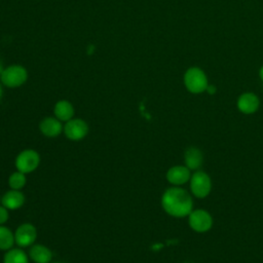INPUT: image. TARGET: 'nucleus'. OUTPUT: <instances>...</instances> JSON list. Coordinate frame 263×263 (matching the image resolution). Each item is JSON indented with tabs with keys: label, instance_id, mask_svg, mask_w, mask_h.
Returning a JSON list of instances; mask_svg holds the SVG:
<instances>
[{
	"label": "nucleus",
	"instance_id": "nucleus-14",
	"mask_svg": "<svg viewBox=\"0 0 263 263\" xmlns=\"http://www.w3.org/2000/svg\"><path fill=\"white\" fill-rule=\"evenodd\" d=\"M29 256L36 263H48L52 258L50 250L42 245H34L29 251Z\"/></svg>",
	"mask_w": 263,
	"mask_h": 263
},
{
	"label": "nucleus",
	"instance_id": "nucleus-22",
	"mask_svg": "<svg viewBox=\"0 0 263 263\" xmlns=\"http://www.w3.org/2000/svg\"><path fill=\"white\" fill-rule=\"evenodd\" d=\"M3 70H4V66H3V63H2V60L0 59V75H1V73L3 72Z\"/></svg>",
	"mask_w": 263,
	"mask_h": 263
},
{
	"label": "nucleus",
	"instance_id": "nucleus-7",
	"mask_svg": "<svg viewBox=\"0 0 263 263\" xmlns=\"http://www.w3.org/2000/svg\"><path fill=\"white\" fill-rule=\"evenodd\" d=\"M64 132L68 139L73 141H78L83 139L86 136L88 132V126L86 122L82 119H79V118L70 119L66 122L64 126Z\"/></svg>",
	"mask_w": 263,
	"mask_h": 263
},
{
	"label": "nucleus",
	"instance_id": "nucleus-11",
	"mask_svg": "<svg viewBox=\"0 0 263 263\" xmlns=\"http://www.w3.org/2000/svg\"><path fill=\"white\" fill-rule=\"evenodd\" d=\"M184 161L190 171H198L203 163V154L197 147H189L184 153Z\"/></svg>",
	"mask_w": 263,
	"mask_h": 263
},
{
	"label": "nucleus",
	"instance_id": "nucleus-23",
	"mask_svg": "<svg viewBox=\"0 0 263 263\" xmlns=\"http://www.w3.org/2000/svg\"><path fill=\"white\" fill-rule=\"evenodd\" d=\"M2 93H3V89H2V86H1V84H0V99H1V97H2Z\"/></svg>",
	"mask_w": 263,
	"mask_h": 263
},
{
	"label": "nucleus",
	"instance_id": "nucleus-1",
	"mask_svg": "<svg viewBox=\"0 0 263 263\" xmlns=\"http://www.w3.org/2000/svg\"><path fill=\"white\" fill-rule=\"evenodd\" d=\"M161 205L165 213L175 218L189 216L193 210V200L187 190L175 186L166 189L161 196Z\"/></svg>",
	"mask_w": 263,
	"mask_h": 263
},
{
	"label": "nucleus",
	"instance_id": "nucleus-15",
	"mask_svg": "<svg viewBox=\"0 0 263 263\" xmlns=\"http://www.w3.org/2000/svg\"><path fill=\"white\" fill-rule=\"evenodd\" d=\"M54 115L61 121H68L74 115V108L72 104L66 100L59 101L54 106Z\"/></svg>",
	"mask_w": 263,
	"mask_h": 263
},
{
	"label": "nucleus",
	"instance_id": "nucleus-21",
	"mask_svg": "<svg viewBox=\"0 0 263 263\" xmlns=\"http://www.w3.org/2000/svg\"><path fill=\"white\" fill-rule=\"evenodd\" d=\"M259 77H260V79L263 81V66L260 68V70H259Z\"/></svg>",
	"mask_w": 263,
	"mask_h": 263
},
{
	"label": "nucleus",
	"instance_id": "nucleus-2",
	"mask_svg": "<svg viewBox=\"0 0 263 263\" xmlns=\"http://www.w3.org/2000/svg\"><path fill=\"white\" fill-rule=\"evenodd\" d=\"M184 84L191 93H201L205 91L209 81L203 70L198 67H191L184 74Z\"/></svg>",
	"mask_w": 263,
	"mask_h": 263
},
{
	"label": "nucleus",
	"instance_id": "nucleus-17",
	"mask_svg": "<svg viewBox=\"0 0 263 263\" xmlns=\"http://www.w3.org/2000/svg\"><path fill=\"white\" fill-rule=\"evenodd\" d=\"M14 243V234L4 226H0V250H9Z\"/></svg>",
	"mask_w": 263,
	"mask_h": 263
},
{
	"label": "nucleus",
	"instance_id": "nucleus-9",
	"mask_svg": "<svg viewBox=\"0 0 263 263\" xmlns=\"http://www.w3.org/2000/svg\"><path fill=\"white\" fill-rule=\"evenodd\" d=\"M236 106L241 113L253 114L259 109L260 100L254 92H243L238 97Z\"/></svg>",
	"mask_w": 263,
	"mask_h": 263
},
{
	"label": "nucleus",
	"instance_id": "nucleus-6",
	"mask_svg": "<svg viewBox=\"0 0 263 263\" xmlns=\"http://www.w3.org/2000/svg\"><path fill=\"white\" fill-rule=\"evenodd\" d=\"M39 162H40L39 154L34 150L28 149V150H24L17 155L15 159V166L20 172L27 174L35 171L39 165Z\"/></svg>",
	"mask_w": 263,
	"mask_h": 263
},
{
	"label": "nucleus",
	"instance_id": "nucleus-5",
	"mask_svg": "<svg viewBox=\"0 0 263 263\" xmlns=\"http://www.w3.org/2000/svg\"><path fill=\"white\" fill-rule=\"evenodd\" d=\"M188 223L192 230L202 233L209 231L213 226V218L211 214L203 209L192 210L188 216Z\"/></svg>",
	"mask_w": 263,
	"mask_h": 263
},
{
	"label": "nucleus",
	"instance_id": "nucleus-20",
	"mask_svg": "<svg viewBox=\"0 0 263 263\" xmlns=\"http://www.w3.org/2000/svg\"><path fill=\"white\" fill-rule=\"evenodd\" d=\"M205 91H206L208 93H210V95H214V93L216 92V87H215L214 85H212V84H209L208 87H206V89H205Z\"/></svg>",
	"mask_w": 263,
	"mask_h": 263
},
{
	"label": "nucleus",
	"instance_id": "nucleus-13",
	"mask_svg": "<svg viewBox=\"0 0 263 263\" xmlns=\"http://www.w3.org/2000/svg\"><path fill=\"white\" fill-rule=\"evenodd\" d=\"M25 202V196L17 190H10L2 197V204L9 210H16L21 208Z\"/></svg>",
	"mask_w": 263,
	"mask_h": 263
},
{
	"label": "nucleus",
	"instance_id": "nucleus-3",
	"mask_svg": "<svg viewBox=\"0 0 263 263\" xmlns=\"http://www.w3.org/2000/svg\"><path fill=\"white\" fill-rule=\"evenodd\" d=\"M0 79L2 84L7 87H18L27 81L28 72L21 65H11L4 68Z\"/></svg>",
	"mask_w": 263,
	"mask_h": 263
},
{
	"label": "nucleus",
	"instance_id": "nucleus-24",
	"mask_svg": "<svg viewBox=\"0 0 263 263\" xmlns=\"http://www.w3.org/2000/svg\"><path fill=\"white\" fill-rule=\"evenodd\" d=\"M55 263H60V262H55Z\"/></svg>",
	"mask_w": 263,
	"mask_h": 263
},
{
	"label": "nucleus",
	"instance_id": "nucleus-10",
	"mask_svg": "<svg viewBox=\"0 0 263 263\" xmlns=\"http://www.w3.org/2000/svg\"><path fill=\"white\" fill-rule=\"evenodd\" d=\"M191 178L190 170L186 165H175L168 168L166 173V180L175 185L180 186L187 183Z\"/></svg>",
	"mask_w": 263,
	"mask_h": 263
},
{
	"label": "nucleus",
	"instance_id": "nucleus-16",
	"mask_svg": "<svg viewBox=\"0 0 263 263\" xmlns=\"http://www.w3.org/2000/svg\"><path fill=\"white\" fill-rule=\"evenodd\" d=\"M3 263H28V256L22 250L12 249L4 255Z\"/></svg>",
	"mask_w": 263,
	"mask_h": 263
},
{
	"label": "nucleus",
	"instance_id": "nucleus-8",
	"mask_svg": "<svg viewBox=\"0 0 263 263\" xmlns=\"http://www.w3.org/2000/svg\"><path fill=\"white\" fill-rule=\"evenodd\" d=\"M37 237L36 228L30 224L25 223L17 227L14 233V241L20 247H29L31 246Z\"/></svg>",
	"mask_w": 263,
	"mask_h": 263
},
{
	"label": "nucleus",
	"instance_id": "nucleus-12",
	"mask_svg": "<svg viewBox=\"0 0 263 263\" xmlns=\"http://www.w3.org/2000/svg\"><path fill=\"white\" fill-rule=\"evenodd\" d=\"M39 128L44 136L52 138V137H57L61 134L63 126H62L61 120H59L58 118L46 117L40 122Z\"/></svg>",
	"mask_w": 263,
	"mask_h": 263
},
{
	"label": "nucleus",
	"instance_id": "nucleus-18",
	"mask_svg": "<svg viewBox=\"0 0 263 263\" xmlns=\"http://www.w3.org/2000/svg\"><path fill=\"white\" fill-rule=\"evenodd\" d=\"M8 183H9V186L14 190H18V189L23 188L26 184L25 174L20 172V171L11 174L10 177H9Z\"/></svg>",
	"mask_w": 263,
	"mask_h": 263
},
{
	"label": "nucleus",
	"instance_id": "nucleus-19",
	"mask_svg": "<svg viewBox=\"0 0 263 263\" xmlns=\"http://www.w3.org/2000/svg\"><path fill=\"white\" fill-rule=\"evenodd\" d=\"M8 219V212L5 206H0V224H3Z\"/></svg>",
	"mask_w": 263,
	"mask_h": 263
},
{
	"label": "nucleus",
	"instance_id": "nucleus-4",
	"mask_svg": "<svg viewBox=\"0 0 263 263\" xmlns=\"http://www.w3.org/2000/svg\"><path fill=\"white\" fill-rule=\"evenodd\" d=\"M191 193L197 198L206 197L212 190L211 177L202 171H195L190 178Z\"/></svg>",
	"mask_w": 263,
	"mask_h": 263
}]
</instances>
